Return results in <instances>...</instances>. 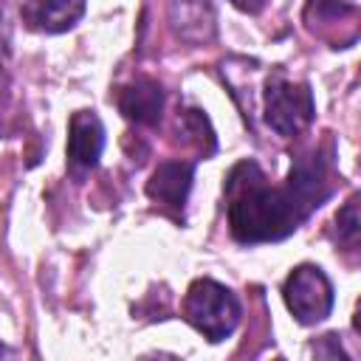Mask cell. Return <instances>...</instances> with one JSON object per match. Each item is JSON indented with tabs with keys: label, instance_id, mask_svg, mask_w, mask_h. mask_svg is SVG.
<instances>
[{
	"label": "cell",
	"instance_id": "11",
	"mask_svg": "<svg viewBox=\"0 0 361 361\" xmlns=\"http://www.w3.org/2000/svg\"><path fill=\"white\" fill-rule=\"evenodd\" d=\"M183 124H186V130L192 133V141L203 149V155L214 152V133H212V127H209V118H206L200 110H186V113H183Z\"/></svg>",
	"mask_w": 361,
	"mask_h": 361
},
{
	"label": "cell",
	"instance_id": "5",
	"mask_svg": "<svg viewBox=\"0 0 361 361\" xmlns=\"http://www.w3.org/2000/svg\"><path fill=\"white\" fill-rule=\"evenodd\" d=\"M104 149V124L93 110H76L68 127V164L73 172H90Z\"/></svg>",
	"mask_w": 361,
	"mask_h": 361
},
{
	"label": "cell",
	"instance_id": "10",
	"mask_svg": "<svg viewBox=\"0 0 361 361\" xmlns=\"http://www.w3.org/2000/svg\"><path fill=\"white\" fill-rule=\"evenodd\" d=\"M355 8V0H307V8H305V17L313 23H333V20H341L344 14H350Z\"/></svg>",
	"mask_w": 361,
	"mask_h": 361
},
{
	"label": "cell",
	"instance_id": "2",
	"mask_svg": "<svg viewBox=\"0 0 361 361\" xmlns=\"http://www.w3.org/2000/svg\"><path fill=\"white\" fill-rule=\"evenodd\" d=\"M183 316L197 333L217 344L226 341L240 324V302L226 285L214 279H197L183 299Z\"/></svg>",
	"mask_w": 361,
	"mask_h": 361
},
{
	"label": "cell",
	"instance_id": "4",
	"mask_svg": "<svg viewBox=\"0 0 361 361\" xmlns=\"http://www.w3.org/2000/svg\"><path fill=\"white\" fill-rule=\"evenodd\" d=\"M285 305L299 324L324 322L333 310V285L327 274L316 265H299L290 271L282 288Z\"/></svg>",
	"mask_w": 361,
	"mask_h": 361
},
{
	"label": "cell",
	"instance_id": "8",
	"mask_svg": "<svg viewBox=\"0 0 361 361\" xmlns=\"http://www.w3.org/2000/svg\"><path fill=\"white\" fill-rule=\"evenodd\" d=\"M118 110L124 118L135 124H158L164 110V90L152 79H135L133 85L118 90Z\"/></svg>",
	"mask_w": 361,
	"mask_h": 361
},
{
	"label": "cell",
	"instance_id": "1",
	"mask_svg": "<svg viewBox=\"0 0 361 361\" xmlns=\"http://www.w3.org/2000/svg\"><path fill=\"white\" fill-rule=\"evenodd\" d=\"M228 228L237 243H274L296 231L305 212L288 186H271L254 161L237 164L226 178Z\"/></svg>",
	"mask_w": 361,
	"mask_h": 361
},
{
	"label": "cell",
	"instance_id": "6",
	"mask_svg": "<svg viewBox=\"0 0 361 361\" xmlns=\"http://www.w3.org/2000/svg\"><path fill=\"white\" fill-rule=\"evenodd\" d=\"M192 175H195V164L166 161L152 172L149 183H147V195L166 212H180L186 203V195L192 189Z\"/></svg>",
	"mask_w": 361,
	"mask_h": 361
},
{
	"label": "cell",
	"instance_id": "12",
	"mask_svg": "<svg viewBox=\"0 0 361 361\" xmlns=\"http://www.w3.org/2000/svg\"><path fill=\"white\" fill-rule=\"evenodd\" d=\"M265 3H268V0H231V6H237V8L245 11V14H257V11H262Z\"/></svg>",
	"mask_w": 361,
	"mask_h": 361
},
{
	"label": "cell",
	"instance_id": "7",
	"mask_svg": "<svg viewBox=\"0 0 361 361\" xmlns=\"http://www.w3.org/2000/svg\"><path fill=\"white\" fill-rule=\"evenodd\" d=\"M85 14V0H28L23 6V20L28 28L42 34H62L73 28Z\"/></svg>",
	"mask_w": 361,
	"mask_h": 361
},
{
	"label": "cell",
	"instance_id": "3",
	"mask_svg": "<svg viewBox=\"0 0 361 361\" xmlns=\"http://www.w3.org/2000/svg\"><path fill=\"white\" fill-rule=\"evenodd\" d=\"M316 116L313 93L305 82H290L282 73H274L265 85V121L274 133L290 138L302 133Z\"/></svg>",
	"mask_w": 361,
	"mask_h": 361
},
{
	"label": "cell",
	"instance_id": "9",
	"mask_svg": "<svg viewBox=\"0 0 361 361\" xmlns=\"http://www.w3.org/2000/svg\"><path fill=\"white\" fill-rule=\"evenodd\" d=\"M336 234H338V243L344 245H355L358 234H361V220H358V197H350L338 214H336Z\"/></svg>",
	"mask_w": 361,
	"mask_h": 361
}]
</instances>
